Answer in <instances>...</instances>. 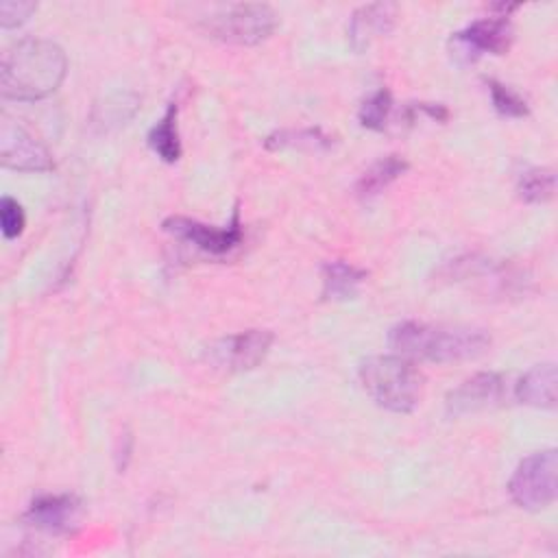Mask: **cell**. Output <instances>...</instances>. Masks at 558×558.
<instances>
[{"instance_id": "9c48e42d", "label": "cell", "mask_w": 558, "mask_h": 558, "mask_svg": "<svg viewBox=\"0 0 558 558\" xmlns=\"http://www.w3.org/2000/svg\"><path fill=\"white\" fill-rule=\"evenodd\" d=\"M275 336L268 329H248L211 344L209 360L227 371H251L264 362Z\"/></svg>"}, {"instance_id": "ffe728a7", "label": "cell", "mask_w": 558, "mask_h": 558, "mask_svg": "<svg viewBox=\"0 0 558 558\" xmlns=\"http://www.w3.org/2000/svg\"><path fill=\"white\" fill-rule=\"evenodd\" d=\"M488 92H490V100L493 107L497 109V113H501L504 118H523L527 116V102L525 98H521L512 87L495 81V78H486Z\"/></svg>"}, {"instance_id": "e0dca14e", "label": "cell", "mask_w": 558, "mask_h": 558, "mask_svg": "<svg viewBox=\"0 0 558 558\" xmlns=\"http://www.w3.org/2000/svg\"><path fill=\"white\" fill-rule=\"evenodd\" d=\"M519 196L527 203H545L554 196L556 174L549 168H527L519 174Z\"/></svg>"}, {"instance_id": "8fae6325", "label": "cell", "mask_w": 558, "mask_h": 558, "mask_svg": "<svg viewBox=\"0 0 558 558\" xmlns=\"http://www.w3.org/2000/svg\"><path fill=\"white\" fill-rule=\"evenodd\" d=\"M78 512L81 504L74 495H41L28 506L24 519L41 532L63 534L76 523Z\"/></svg>"}, {"instance_id": "9a60e30c", "label": "cell", "mask_w": 558, "mask_h": 558, "mask_svg": "<svg viewBox=\"0 0 558 558\" xmlns=\"http://www.w3.org/2000/svg\"><path fill=\"white\" fill-rule=\"evenodd\" d=\"M408 170V161L399 155H386L377 159L355 183V194L360 198H373L384 192L392 181H397Z\"/></svg>"}, {"instance_id": "5bb4252c", "label": "cell", "mask_w": 558, "mask_h": 558, "mask_svg": "<svg viewBox=\"0 0 558 558\" xmlns=\"http://www.w3.org/2000/svg\"><path fill=\"white\" fill-rule=\"evenodd\" d=\"M323 299L325 301H347V299H355L360 292L362 281L366 279V270L336 259V262H327L323 264Z\"/></svg>"}, {"instance_id": "7a4b0ae2", "label": "cell", "mask_w": 558, "mask_h": 558, "mask_svg": "<svg viewBox=\"0 0 558 558\" xmlns=\"http://www.w3.org/2000/svg\"><path fill=\"white\" fill-rule=\"evenodd\" d=\"M388 342L403 357L447 364L484 355L490 347V336L486 329L477 327H447L405 320L390 329Z\"/></svg>"}, {"instance_id": "4fadbf2b", "label": "cell", "mask_w": 558, "mask_h": 558, "mask_svg": "<svg viewBox=\"0 0 558 558\" xmlns=\"http://www.w3.org/2000/svg\"><path fill=\"white\" fill-rule=\"evenodd\" d=\"M556 366L551 362L536 364L514 386V395L521 403L532 408H554L556 405Z\"/></svg>"}, {"instance_id": "ba28073f", "label": "cell", "mask_w": 558, "mask_h": 558, "mask_svg": "<svg viewBox=\"0 0 558 558\" xmlns=\"http://www.w3.org/2000/svg\"><path fill=\"white\" fill-rule=\"evenodd\" d=\"M0 161L4 168L20 172H46L54 166L48 148L7 116L0 122Z\"/></svg>"}, {"instance_id": "2e32d148", "label": "cell", "mask_w": 558, "mask_h": 558, "mask_svg": "<svg viewBox=\"0 0 558 558\" xmlns=\"http://www.w3.org/2000/svg\"><path fill=\"white\" fill-rule=\"evenodd\" d=\"M177 102H170L163 118L148 131V146L150 150L163 159L166 163H174L181 157V140L177 129Z\"/></svg>"}, {"instance_id": "7402d4cb", "label": "cell", "mask_w": 558, "mask_h": 558, "mask_svg": "<svg viewBox=\"0 0 558 558\" xmlns=\"http://www.w3.org/2000/svg\"><path fill=\"white\" fill-rule=\"evenodd\" d=\"M37 9L35 2H24V0H4L0 2V24L2 28H13L24 24L31 13Z\"/></svg>"}, {"instance_id": "5b68a950", "label": "cell", "mask_w": 558, "mask_h": 558, "mask_svg": "<svg viewBox=\"0 0 558 558\" xmlns=\"http://www.w3.org/2000/svg\"><path fill=\"white\" fill-rule=\"evenodd\" d=\"M205 31L227 44L238 46H255L270 37L277 28V15L268 4L246 2V4H231L203 22Z\"/></svg>"}, {"instance_id": "277c9868", "label": "cell", "mask_w": 558, "mask_h": 558, "mask_svg": "<svg viewBox=\"0 0 558 558\" xmlns=\"http://www.w3.org/2000/svg\"><path fill=\"white\" fill-rule=\"evenodd\" d=\"M508 490L519 508L536 512L551 506L558 493L556 449H543L523 458L510 477Z\"/></svg>"}, {"instance_id": "3957f363", "label": "cell", "mask_w": 558, "mask_h": 558, "mask_svg": "<svg viewBox=\"0 0 558 558\" xmlns=\"http://www.w3.org/2000/svg\"><path fill=\"white\" fill-rule=\"evenodd\" d=\"M360 381L366 395L384 410L408 414L418 405L423 375L403 355H373L360 364Z\"/></svg>"}, {"instance_id": "d6986e66", "label": "cell", "mask_w": 558, "mask_h": 558, "mask_svg": "<svg viewBox=\"0 0 558 558\" xmlns=\"http://www.w3.org/2000/svg\"><path fill=\"white\" fill-rule=\"evenodd\" d=\"M392 111V96L388 89H377L375 94H371L362 107H360V124L366 126V129H373V131H381L386 126V120Z\"/></svg>"}, {"instance_id": "7c38bea8", "label": "cell", "mask_w": 558, "mask_h": 558, "mask_svg": "<svg viewBox=\"0 0 558 558\" xmlns=\"http://www.w3.org/2000/svg\"><path fill=\"white\" fill-rule=\"evenodd\" d=\"M397 7L392 2H373L360 7L349 20V39L355 50L371 46L375 37L388 35L395 26Z\"/></svg>"}, {"instance_id": "8992f818", "label": "cell", "mask_w": 558, "mask_h": 558, "mask_svg": "<svg viewBox=\"0 0 558 558\" xmlns=\"http://www.w3.org/2000/svg\"><path fill=\"white\" fill-rule=\"evenodd\" d=\"M163 231L172 238L187 242L201 253L222 257L240 246L242 242V222L240 211L233 209V216L227 227H211L185 216H170L163 220Z\"/></svg>"}, {"instance_id": "ac0fdd59", "label": "cell", "mask_w": 558, "mask_h": 558, "mask_svg": "<svg viewBox=\"0 0 558 558\" xmlns=\"http://www.w3.org/2000/svg\"><path fill=\"white\" fill-rule=\"evenodd\" d=\"M268 148H286V146H303L310 150L329 148L331 137L320 129H299V131H277L266 140Z\"/></svg>"}, {"instance_id": "52a82bcc", "label": "cell", "mask_w": 558, "mask_h": 558, "mask_svg": "<svg viewBox=\"0 0 558 558\" xmlns=\"http://www.w3.org/2000/svg\"><path fill=\"white\" fill-rule=\"evenodd\" d=\"M514 28L506 13L482 17L451 35V50L456 59L464 63L475 61L482 54H504L510 50Z\"/></svg>"}, {"instance_id": "6da1fadb", "label": "cell", "mask_w": 558, "mask_h": 558, "mask_svg": "<svg viewBox=\"0 0 558 558\" xmlns=\"http://www.w3.org/2000/svg\"><path fill=\"white\" fill-rule=\"evenodd\" d=\"M68 59L50 39H20L0 61V94L11 100H39L52 94L65 78Z\"/></svg>"}, {"instance_id": "30bf717a", "label": "cell", "mask_w": 558, "mask_h": 558, "mask_svg": "<svg viewBox=\"0 0 558 558\" xmlns=\"http://www.w3.org/2000/svg\"><path fill=\"white\" fill-rule=\"evenodd\" d=\"M506 381L497 373H477L464 379L458 388L447 395V412L451 416H464L488 410L501 403Z\"/></svg>"}, {"instance_id": "44dd1931", "label": "cell", "mask_w": 558, "mask_h": 558, "mask_svg": "<svg viewBox=\"0 0 558 558\" xmlns=\"http://www.w3.org/2000/svg\"><path fill=\"white\" fill-rule=\"evenodd\" d=\"M24 225H26V216H24L22 205L15 198H11V196H2V201H0V229H2V235L7 240H13V238H17L24 231Z\"/></svg>"}]
</instances>
